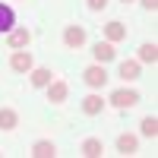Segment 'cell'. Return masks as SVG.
<instances>
[{
    "label": "cell",
    "instance_id": "cell-6",
    "mask_svg": "<svg viewBox=\"0 0 158 158\" xmlns=\"http://www.w3.org/2000/svg\"><path fill=\"white\" fill-rule=\"evenodd\" d=\"M29 82H32V89H48L51 82H54V73H51L48 67H32L29 70Z\"/></svg>",
    "mask_w": 158,
    "mask_h": 158
},
{
    "label": "cell",
    "instance_id": "cell-9",
    "mask_svg": "<svg viewBox=\"0 0 158 158\" xmlns=\"http://www.w3.org/2000/svg\"><path fill=\"white\" fill-rule=\"evenodd\" d=\"M79 152H82L85 158H101L104 155V142L98 136H85L82 142H79Z\"/></svg>",
    "mask_w": 158,
    "mask_h": 158
},
{
    "label": "cell",
    "instance_id": "cell-7",
    "mask_svg": "<svg viewBox=\"0 0 158 158\" xmlns=\"http://www.w3.org/2000/svg\"><path fill=\"white\" fill-rule=\"evenodd\" d=\"M104 104H108V101H104L101 95H95V92H92V95H85V98H82V104H79V108H82V114H85V117H98V114L104 111Z\"/></svg>",
    "mask_w": 158,
    "mask_h": 158
},
{
    "label": "cell",
    "instance_id": "cell-11",
    "mask_svg": "<svg viewBox=\"0 0 158 158\" xmlns=\"http://www.w3.org/2000/svg\"><path fill=\"white\" fill-rule=\"evenodd\" d=\"M92 57H95V63H111L117 57V51L111 41H95V48H92Z\"/></svg>",
    "mask_w": 158,
    "mask_h": 158
},
{
    "label": "cell",
    "instance_id": "cell-14",
    "mask_svg": "<svg viewBox=\"0 0 158 158\" xmlns=\"http://www.w3.org/2000/svg\"><path fill=\"white\" fill-rule=\"evenodd\" d=\"M136 60H139V63H149V67H155V63H158V44H155V41H146V44L139 48Z\"/></svg>",
    "mask_w": 158,
    "mask_h": 158
},
{
    "label": "cell",
    "instance_id": "cell-15",
    "mask_svg": "<svg viewBox=\"0 0 158 158\" xmlns=\"http://www.w3.org/2000/svg\"><path fill=\"white\" fill-rule=\"evenodd\" d=\"M32 155L35 158H54L57 155V146L51 139H38V142H32Z\"/></svg>",
    "mask_w": 158,
    "mask_h": 158
},
{
    "label": "cell",
    "instance_id": "cell-10",
    "mask_svg": "<svg viewBox=\"0 0 158 158\" xmlns=\"http://www.w3.org/2000/svg\"><path fill=\"white\" fill-rule=\"evenodd\" d=\"M67 95H70V85L63 82V79H54V82L48 85V101H51V104H63Z\"/></svg>",
    "mask_w": 158,
    "mask_h": 158
},
{
    "label": "cell",
    "instance_id": "cell-13",
    "mask_svg": "<svg viewBox=\"0 0 158 158\" xmlns=\"http://www.w3.org/2000/svg\"><path fill=\"white\" fill-rule=\"evenodd\" d=\"M139 70H142V63H139V60H120L117 76L127 79V82H133V79H139Z\"/></svg>",
    "mask_w": 158,
    "mask_h": 158
},
{
    "label": "cell",
    "instance_id": "cell-12",
    "mask_svg": "<svg viewBox=\"0 0 158 158\" xmlns=\"http://www.w3.org/2000/svg\"><path fill=\"white\" fill-rule=\"evenodd\" d=\"M127 38V25L123 22H117V19H111L108 25H104V41H111V44H117V41H123Z\"/></svg>",
    "mask_w": 158,
    "mask_h": 158
},
{
    "label": "cell",
    "instance_id": "cell-20",
    "mask_svg": "<svg viewBox=\"0 0 158 158\" xmlns=\"http://www.w3.org/2000/svg\"><path fill=\"white\" fill-rule=\"evenodd\" d=\"M139 3H142V6H146L149 13H155V10H158V0H139Z\"/></svg>",
    "mask_w": 158,
    "mask_h": 158
},
{
    "label": "cell",
    "instance_id": "cell-17",
    "mask_svg": "<svg viewBox=\"0 0 158 158\" xmlns=\"http://www.w3.org/2000/svg\"><path fill=\"white\" fill-rule=\"evenodd\" d=\"M139 133L146 136V139H155V136H158V117H155V114L142 117V123H139Z\"/></svg>",
    "mask_w": 158,
    "mask_h": 158
},
{
    "label": "cell",
    "instance_id": "cell-21",
    "mask_svg": "<svg viewBox=\"0 0 158 158\" xmlns=\"http://www.w3.org/2000/svg\"><path fill=\"white\" fill-rule=\"evenodd\" d=\"M120 3H133V0H120Z\"/></svg>",
    "mask_w": 158,
    "mask_h": 158
},
{
    "label": "cell",
    "instance_id": "cell-2",
    "mask_svg": "<svg viewBox=\"0 0 158 158\" xmlns=\"http://www.w3.org/2000/svg\"><path fill=\"white\" fill-rule=\"evenodd\" d=\"M108 79H111V76H108V70H104V63H92V67L82 70V82H85L89 89H101Z\"/></svg>",
    "mask_w": 158,
    "mask_h": 158
},
{
    "label": "cell",
    "instance_id": "cell-5",
    "mask_svg": "<svg viewBox=\"0 0 158 158\" xmlns=\"http://www.w3.org/2000/svg\"><path fill=\"white\" fill-rule=\"evenodd\" d=\"M63 44L70 51H79L85 44V25H67V29H63Z\"/></svg>",
    "mask_w": 158,
    "mask_h": 158
},
{
    "label": "cell",
    "instance_id": "cell-19",
    "mask_svg": "<svg viewBox=\"0 0 158 158\" xmlns=\"http://www.w3.org/2000/svg\"><path fill=\"white\" fill-rule=\"evenodd\" d=\"M85 6L98 13V10H104V6H108V0H85Z\"/></svg>",
    "mask_w": 158,
    "mask_h": 158
},
{
    "label": "cell",
    "instance_id": "cell-4",
    "mask_svg": "<svg viewBox=\"0 0 158 158\" xmlns=\"http://www.w3.org/2000/svg\"><path fill=\"white\" fill-rule=\"evenodd\" d=\"M6 44H10V51L29 48V44H32V32L25 29V25H13V29L6 32Z\"/></svg>",
    "mask_w": 158,
    "mask_h": 158
},
{
    "label": "cell",
    "instance_id": "cell-16",
    "mask_svg": "<svg viewBox=\"0 0 158 158\" xmlns=\"http://www.w3.org/2000/svg\"><path fill=\"white\" fill-rule=\"evenodd\" d=\"M16 127H19V114L13 108H0V130L10 133V130H16Z\"/></svg>",
    "mask_w": 158,
    "mask_h": 158
},
{
    "label": "cell",
    "instance_id": "cell-18",
    "mask_svg": "<svg viewBox=\"0 0 158 158\" xmlns=\"http://www.w3.org/2000/svg\"><path fill=\"white\" fill-rule=\"evenodd\" d=\"M13 22H16V16H13V6L0 3V32H10V29H13Z\"/></svg>",
    "mask_w": 158,
    "mask_h": 158
},
{
    "label": "cell",
    "instance_id": "cell-3",
    "mask_svg": "<svg viewBox=\"0 0 158 158\" xmlns=\"http://www.w3.org/2000/svg\"><path fill=\"white\" fill-rule=\"evenodd\" d=\"M35 67V57H32V51H13L10 54V70L13 73H22V76H29V70Z\"/></svg>",
    "mask_w": 158,
    "mask_h": 158
},
{
    "label": "cell",
    "instance_id": "cell-1",
    "mask_svg": "<svg viewBox=\"0 0 158 158\" xmlns=\"http://www.w3.org/2000/svg\"><path fill=\"white\" fill-rule=\"evenodd\" d=\"M117 111H127V108H136L139 104V92L136 89H117V92H111V98H108Z\"/></svg>",
    "mask_w": 158,
    "mask_h": 158
},
{
    "label": "cell",
    "instance_id": "cell-8",
    "mask_svg": "<svg viewBox=\"0 0 158 158\" xmlns=\"http://www.w3.org/2000/svg\"><path fill=\"white\" fill-rule=\"evenodd\" d=\"M117 152H120L123 158L136 155V152H139V136H133V133H120V136H117Z\"/></svg>",
    "mask_w": 158,
    "mask_h": 158
}]
</instances>
